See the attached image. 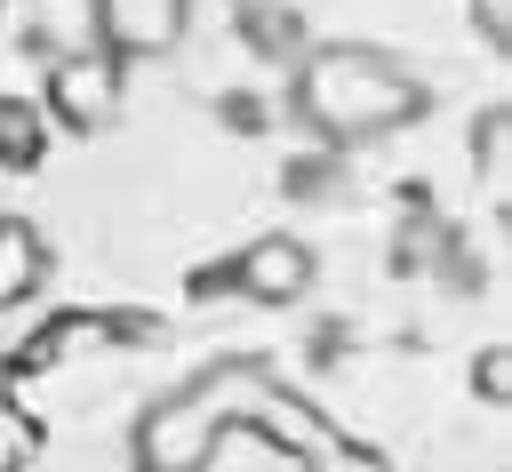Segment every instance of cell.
<instances>
[{"mask_svg":"<svg viewBox=\"0 0 512 472\" xmlns=\"http://www.w3.org/2000/svg\"><path fill=\"white\" fill-rule=\"evenodd\" d=\"M232 424H264L272 440H288V448H304V456H328V448H336V432H328L312 408H296V400L272 384L264 360H216V368H200L192 384L160 392V400L136 416L128 456H136V472H200Z\"/></svg>","mask_w":512,"mask_h":472,"instance_id":"6da1fadb","label":"cell"},{"mask_svg":"<svg viewBox=\"0 0 512 472\" xmlns=\"http://www.w3.org/2000/svg\"><path fill=\"white\" fill-rule=\"evenodd\" d=\"M296 120L328 144H368V136H400L432 112V88L368 40H320L296 56Z\"/></svg>","mask_w":512,"mask_h":472,"instance_id":"7a4b0ae2","label":"cell"},{"mask_svg":"<svg viewBox=\"0 0 512 472\" xmlns=\"http://www.w3.org/2000/svg\"><path fill=\"white\" fill-rule=\"evenodd\" d=\"M120 72L104 48H80V56H56L48 64V96H40V120H56L64 136H104L120 120Z\"/></svg>","mask_w":512,"mask_h":472,"instance_id":"3957f363","label":"cell"},{"mask_svg":"<svg viewBox=\"0 0 512 472\" xmlns=\"http://www.w3.org/2000/svg\"><path fill=\"white\" fill-rule=\"evenodd\" d=\"M88 24H96V48L112 64H152V56L184 48L192 0H88Z\"/></svg>","mask_w":512,"mask_h":472,"instance_id":"277c9868","label":"cell"},{"mask_svg":"<svg viewBox=\"0 0 512 472\" xmlns=\"http://www.w3.org/2000/svg\"><path fill=\"white\" fill-rule=\"evenodd\" d=\"M312 280H320V256H312V240H296V232L248 240L240 264H232V288L256 296V304H296V296H312Z\"/></svg>","mask_w":512,"mask_h":472,"instance_id":"5b68a950","label":"cell"},{"mask_svg":"<svg viewBox=\"0 0 512 472\" xmlns=\"http://www.w3.org/2000/svg\"><path fill=\"white\" fill-rule=\"evenodd\" d=\"M40 280H48V240H40L24 216H0V312L24 304Z\"/></svg>","mask_w":512,"mask_h":472,"instance_id":"8992f818","label":"cell"},{"mask_svg":"<svg viewBox=\"0 0 512 472\" xmlns=\"http://www.w3.org/2000/svg\"><path fill=\"white\" fill-rule=\"evenodd\" d=\"M48 152V120L32 96H0V168H40Z\"/></svg>","mask_w":512,"mask_h":472,"instance_id":"52a82bcc","label":"cell"},{"mask_svg":"<svg viewBox=\"0 0 512 472\" xmlns=\"http://www.w3.org/2000/svg\"><path fill=\"white\" fill-rule=\"evenodd\" d=\"M504 168H512V112L488 104V112L472 120V176H480L488 192H504Z\"/></svg>","mask_w":512,"mask_h":472,"instance_id":"ba28073f","label":"cell"},{"mask_svg":"<svg viewBox=\"0 0 512 472\" xmlns=\"http://www.w3.org/2000/svg\"><path fill=\"white\" fill-rule=\"evenodd\" d=\"M32 456H40V424L16 400H0V472H24Z\"/></svg>","mask_w":512,"mask_h":472,"instance_id":"9c48e42d","label":"cell"},{"mask_svg":"<svg viewBox=\"0 0 512 472\" xmlns=\"http://www.w3.org/2000/svg\"><path fill=\"white\" fill-rule=\"evenodd\" d=\"M472 392H480L488 408H504V400H512V360H504V344H488V352L472 360Z\"/></svg>","mask_w":512,"mask_h":472,"instance_id":"30bf717a","label":"cell"},{"mask_svg":"<svg viewBox=\"0 0 512 472\" xmlns=\"http://www.w3.org/2000/svg\"><path fill=\"white\" fill-rule=\"evenodd\" d=\"M472 40L504 56L512 48V0H472Z\"/></svg>","mask_w":512,"mask_h":472,"instance_id":"8fae6325","label":"cell"},{"mask_svg":"<svg viewBox=\"0 0 512 472\" xmlns=\"http://www.w3.org/2000/svg\"><path fill=\"white\" fill-rule=\"evenodd\" d=\"M320 464H328V472H392V464H384L376 448H352V440H336V448H328Z\"/></svg>","mask_w":512,"mask_h":472,"instance_id":"7c38bea8","label":"cell"},{"mask_svg":"<svg viewBox=\"0 0 512 472\" xmlns=\"http://www.w3.org/2000/svg\"><path fill=\"white\" fill-rule=\"evenodd\" d=\"M0 400H8V360H0Z\"/></svg>","mask_w":512,"mask_h":472,"instance_id":"4fadbf2b","label":"cell"}]
</instances>
